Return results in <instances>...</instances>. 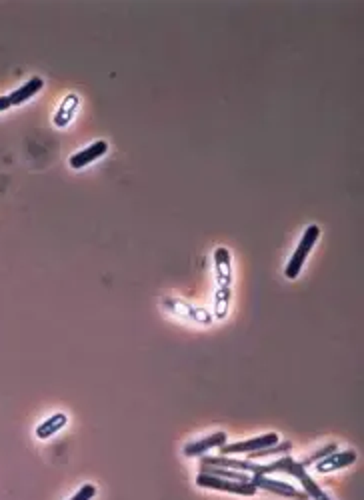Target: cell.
Masks as SVG:
<instances>
[{
  "instance_id": "cell-1",
  "label": "cell",
  "mask_w": 364,
  "mask_h": 500,
  "mask_svg": "<svg viewBox=\"0 0 364 500\" xmlns=\"http://www.w3.org/2000/svg\"><path fill=\"white\" fill-rule=\"evenodd\" d=\"M278 473L288 474V476L297 478L300 485H302V490H304V494H306L308 499L330 500V496L326 494L325 490L312 480L311 474L306 473V468H304L299 461H294L292 456H282V459L268 462V464H260L259 462V468H256V473L252 474V476H273V474Z\"/></svg>"
},
{
  "instance_id": "cell-2",
  "label": "cell",
  "mask_w": 364,
  "mask_h": 500,
  "mask_svg": "<svg viewBox=\"0 0 364 500\" xmlns=\"http://www.w3.org/2000/svg\"><path fill=\"white\" fill-rule=\"evenodd\" d=\"M318 238H320V228H318L316 224H311V226L304 230V235H302V238H300V242L297 244V250L292 252L290 261H288V264H286L285 277L288 278V280H294V278L299 277L302 266H304V263H306V258H308V254H311V250L314 249V244H316Z\"/></svg>"
},
{
  "instance_id": "cell-3",
  "label": "cell",
  "mask_w": 364,
  "mask_h": 500,
  "mask_svg": "<svg viewBox=\"0 0 364 500\" xmlns=\"http://www.w3.org/2000/svg\"><path fill=\"white\" fill-rule=\"evenodd\" d=\"M162 306H164L167 312L176 316V318H182V320H186V322L200 324V327H210V324H212V315L208 312L207 308L195 306V304L186 303V301H182V298L167 296V298L162 301Z\"/></svg>"
},
{
  "instance_id": "cell-4",
  "label": "cell",
  "mask_w": 364,
  "mask_h": 500,
  "mask_svg": "<svg viewBox=\"0 0 364 500\" xmlns=\"http://www.w3.org/2000/svg\"><path fill=\"white\" fill-rule=\"evenodd\" d=\"M196 487L208 488V490H219V492H228L236 496H254L259 488L250 482H236V480H226V478H216V476H208L200 474L196 476Z\"/></svg>"
},
{
  "instance_id": "cell-5",
  "label": "cell",
  "mask_w": 364,
  "mask_h": 500,
  "mask_svg": "<svg viewBox=\"0 0 364 500\" xmlns=\"http://www.w3.org/2000/svg\"><path fill=\"white\" fill-rule=\"evenodd\" d=\"M280 438L276 433H266L262 436H254V438H248V440H242V442H233V445H224L221 447L222 456H234V454H250V452H259V450H264V448L274 447L278 445Z\"/></svg>"
},
{
  "instance_id": "cell-6",
  "label": "cell",
  "mask_w": 364,
  "mask_h": 500,
  "mask_svg": "<svg viewBox=\"0 0 364 500\" xmlns=\"http://www.w3.org/2000/svg\"><path fill=\"white\" fill-rule=\"evenodd\" d=\"M250 485H254L260 490L273 492L276 496H285V499L292 500H308L304 490H299V488H294L285 480H276L273 476H250Z\"/></svg>"
},
{
  "instance_id": "cell-7",
  "label": "cell",
  "mask_w": 364,
  "mask_h": 500,
  "mask_svg": "<svg viewBox=\"0 0 364 500\" xmlns=\"http://www.w3.org/2000/svg\"><path fill=\"white\" fill-rule=\"evenodd\" d=\"M200 466H216V468H230L238 473H256L259 461L248 459H234V456H200Z\"/></svg>"
},
{
  "instance_id": "cell-8",
  "label": "cell",
  "mask_w": 364,
  "mask_h": 500,
  "mask_svg": "<svg viewBox=\"0 0 364 500\" xmlns=\"http://www.w3.org/2000/svg\"><path fill=\"white\" fill-rule=\"evenodd\" d=\"M226 440H228V436H226V433H214V435L210 436H204V438H198V440H195V442H188L186 447H184V456L186 459H196V456H207L208 450H212V448H221L226 445Z\"/></svg>"
},
{
  "instance_id": "cell-9",
  "label": "cell",
  "mask_w": 364,
  "mask_h": 500,
  "mask_svg": "<svg viewBox=\"0 0 364 500\" xmlns=\"http://www.w3.org/2000/svg\"><path fill=\"white\" fill-rule=\"evenodd\" d=\"M214 272H216V282L219 289H230L233 284V258L230 250L219 246L214 250Z\"/></svg>"
},
{
  "instance_id": "cell-10",
  "label": "cell",
  "mask_w": 364,
  "mask_h": 500,
  "mask_svg": "<svg viewBox=\"0 0 364 500\" xmlns=\"http://www.w3.org/2000/svg\"><path fill=\"white\" fill-rule=\"evenodd\" d=\"M356 461V452L354 450H340V452H332L325 456L323 461H318L314 464V471L320 474H328L332 471H340V468H346Z\"/></svg>"
},
{
  "instance_id": "cell-11",
  "label": "cell",
  "mask_w": 364,
  "mask_h": 500,
  "mask_svg": "<svg viewBox=\"0 0 364 500\" xmlns=\"http://www.w3.org/2000/svg\"><path fill=\"white\" fill-rule=\"evenodd\" d=\"M106 150H108V145H106L104 140H96V143H92L91 146L82 148L77 154H72V157H70V166H72L74 171H80V169L92 164L96 158L104 157Z\"/></svg>"
},
{
  "instance_id": "cell-12",
  "label": "cell",
  "mask_w": 364,
  "mask_h": 500,
  "mask_svg": "<svg viewBox=\"0 0 364 500\" xmlns=\"http://www.w3.org/2000/svg\"><path fill=\"white\" fill-rule=\"evenodd\" d=\"M78 106H80V96H78V94H68V96H65V100L60 103L56 114H54V126H58V129L68 126L70 120L74 119V114H77Z\"/></svg>"
},
{
  "instance_id": "cell-13",
  "label": "cell",
  "mask_w": 364,
  "mask_h": 500,
  "mask_svg": "<svg viewBox=\"0 0 364 500\" xmlns=\"http://www.w3.org/2000/svg\"><path fill=\"white\" fill-rule=\"evenodd\" d=\"M44 86V82H42V79L40 77H34V79H30L26 84H22L20 88H16L11 96H8V100H11V106H18V105H25L26 100H30L32 96L37 93H40V88Z\"/></svg>"
},
{
  "instance_id": "cell-14",
  "label": "cell",
  "mask_w": 364,
  "mask_h": 500,
  "mask_svg": "<svg viewBox=\"0 0 364 500\" xmlns=\"http://www.w3.org/2000/svg\"><path fill=\"white\" fill-rule=\"evenodd\" d=\"M66 422H68V416L63 414V412H56V414H52L51 419H46V421L40 422L39 426H37V436L42 438V440H46V438H51L56 433H60L66 426Z\"/></svg>"
},
{
  "instance_id": "cell-15",
  "label": "cell",
  "mask_w": 364,
  "mask_h": 500,
  "mask_svg": "<svg viewBox=\"0 0 364 500\" xmlns=\"http://www.w3.org/2000/svg\"><path fill=\"white\" fill-rule=\"evenodd\" d=\"M200 474L216 476V478H226V480H236V482H250V474L230 471V468H216V466H200Z\"/></svg>"
},
{
  "instance_id": "cell-16",
  "label": "cell",
  "mask_w": 364,
  "mask_h": 500,
  "mask_svg": "<svg viewBox=\"0 0 364 500\" xmlns=\"http://www.w3.org/2000/svg\"><path fill=\"white\" fill-rule=\"evenodd\" d=\"M230 298H233L230 289H216V294H214V316H216L219 320H224V318L228 316Z\"/></svg>"
},
{
  "instance_id": "cell-17",
  "label": "cell",
  "mask_w": 364,
  "mask_h": 500,
  "mask_svg": "<svg viewBox=\"0 0 364 500\" xmlns=\"http://www.w3.org/2000/svg\"><path fill=\"white\" fill-rule=\"evenodd\" d=\"M292 450V445L290 442H278L274 447L264 448V450H259V452H250L248 454V461H260V459H266V456H273V454H286Z\"/></svg>"
},
{
  "instance_id": "cell-18",
  "label": "cell",
  "mask_w": 364,
  "mask_h": 500,
  "mask_svg": "<svg viewBox=\"0 0 364 500\" xmlns=\"http://www.w3.org/2000/svg\"><path fill=\"white\" fill-rule=\"evenodd\" d=\"M338 450V447L332 442V445H326V447H323L320 450H316V452H312L311 456L306 459V461H302L300 464L306 468V466H311V464H316L318 461H323L325 456H328V454H332V452H337Z\"/></svg>"
},
{
  "instance_id": "cell-19",
  "label": "cell",
  "mask_w": 364,
  "mask_h": 500,
  "mask_svg": "<svg viewBox=\"0 0 364 500\" xmlns=\"http://www.w3.org/2000/svg\"><path fill=\"white\" fill-rule=\"evenodd\" d=\"M96 496V487L94 485H84L70 500H92Z\"/></svg>"
},
{
  "instance_id": "cell-20",
  "label": "cell",
  "mask_w": 364,
  "mask_h": 500,
  "mask_svg": "<svg viewBox=\"0 0 364 500\" xmlns=\"http://www.w3.org/2000/svg\"><path fill=\"white\" fill-rule=\"evenodd\" d=\"M6 108H11V100H8V96H0V112H4Z\"/></svg>"
}]
</instances>
